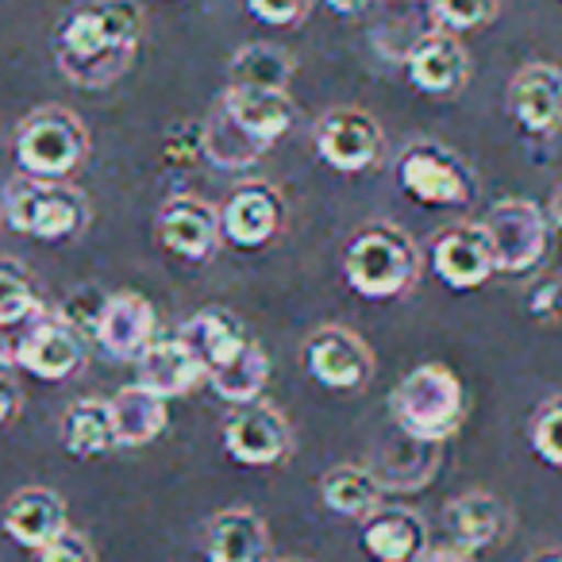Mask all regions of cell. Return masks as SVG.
Wrapping results in <instances>:
<instances>
[{"label": "cell", "instance_id": "1", "mask_svg": "<svg viewBox=\"0 0 562 562\" xmlns=\"http://www.w3.org/2000/svg\"><path fill=\"white\" fill-rule=\"evenodd\" d=\"M143 43L139 0H81L55 35L58 70L81 89H109L132 70Z\"/></svg>", "mask_w": 562, "mask_h": 562}, {"label": "cell", "instance_id": "2", "mask_svg": "<svg viewBox=\"0 0 562 562\" xmlns=\"http://www.w3.org/2000/svg\"><path fill=\"white\" fill-rule=\"evenodd\" d=\"M344 278L367 301L405 297L420 278V247L405 227L378 220L347 239Z\"/></svg>", "mask_w": 562, "mask_h": 562}, {"label": "cell", "instance_id": "3", "mask_svg": "<svg viewBox=\"0 0 562 562\" xmlns=\"http://www.w3.org/2000/svg\"><path fill=\"white\" fill-rule=\"evenodd\" d=\"M390 408L397 428L416 443H447L462 428L467 416V393L454 370L439 362H424L413 374L401 378V385L390 393Z\"/></svg>", "mask_w": 562, "mask_h": 562}, {"label": "cell", "instance_id": "4", "mask_svg": "<svg viewBox=\"0 0 562 562\" xmlns=\"http://www.w3.org/2000/svg\"><path fill=\"white\" fill-rule=\"evenodd\" d=\"M4 220L12 232L32 235L40 243H66L78 239L93 220V204L70 181L50 178H12L4 186Z\"/></svg>", "mask_w": 562, "mask_h": 562}, {"label": "cell", "instance_id": "5", "mask_svg": "<svg viewBox=\"0 0 562 562\" xmlns=\"http://www.w3.org/2000/svg\"><path fill=\"white\" fill-rule=\"evenodd\" d=\"M89 158V127L63 104H43L16 124V162L32 178L66 181Z\"/></svg>", "mask_w": 562, "mask_h": 562}, {"label": "cell", "instance_id": "6", "mask_svg": "<svg viewBox=\"0 0 562 562\" xmlns=\"http://www.w3.org/2000/svg\"><path fill=\"white\" fill-rule=\"evenodd\" d=\"M397 181L413 201L431 209H462L477 196V178L467 158L436 139H413L401 150Z\"/></svg>", "mask_w": 562, "mask_h": 562}, {"label": "cell", "instance_id": "7", "mask_svg": "<svg viewBox=\"0 0 562 562\" xmlns=\"http://www.w3.org/2000/svg\"><path fill=\"white\" fill-rule=\"evenodd\" d=\"M482 227L490 232L497 273H528L547 258L551 247V216L528 196H505L485 212Z\"/></svg>", "mask_w": 562, "mask_h": 562}, {"label": "cell", "instance_id": "8", "mask_svg": "<svg viewBox=\"0 0 562 562\" xmlns=\"http://www.w3.org/2000/svg\"><path fill=\"white\" fill-rule=\"evenodd\" d=\"M316 155L339 173H362L374 170L385 155V132L367 109L339 104L328 109L313 127Z\"/></svg>", "mask_w": 562, "mask_h": 562}, {"label": "cell", "instance_id": "9", "mask_svg": "<svg viewBox=\"0 0 562 562\" xmlns=\"http://www.w3.org/2000/svg\"><path fill=\"white\" fill-rule=\"evenodd\" d=\"M9 362H16L40 382H66L81 370L86 351H81L78 328L63 313H40L35 321H27L24 336L12 339Z\"/></svg>", "mask_w": 562, "mask_h": 562}, {"label": "cell", "instance_id": "10", "mask_svg": "<svg viewBox=\"0 0 562 562\" xmlns=\"http://www.w3.org/2000/svg\"><path fill=\"white\" fill-rule=\"evenodd\" d=\"M224 451L239 467H278L293 451V428L278 405H235V413L224 420Z\"/></svg>", "mask_w": 562, "mask_h": 562}, {"label": "cell", "instance_id": "11", "mask_svg": "<svg viewBox=\"0 0 562 562\" xmlns=\"http://www.w3.org/2000/svg\"><path fill=\"white\" fill-rule=\"evenodd\" d=\"M305 370L313 382L336 393H355L374 378V355H370L367 339L355 336L344 324H328L316 328L305 344Z\"/></svg>", "mask_w": 562, "mask_h": 562}, {"label": "cell", "instance_id": "12", "mask_svg": "<svg viewBox=\"0 0 562 562\" xmlns=\"http://www.w3.org/2000/svg\"><path fill=\"white\" fill-rule=\"evenodd\" d=\"M155 232L170 255L186 258V262H209L220 250L224 227H220V209L204 196L181 193L158 209Z\"/></svg>", "mask_w": 562, "mask_h": 562}, {"label": "cell", "instance_id": "13", "mask_svg": "<svg viewBox=\"0 0 562 562\" xmlns=\"http://www.w3.org/2000/svg\"><path fill=\"white\" fill-rule=\"evenodd\" d=\"M220 227L224 239L239 250H258L266 243H273L285 227V201L281 193L262 178L243 181L239 189H232V196L220 209Z\"/></svg>", "mask_w": 562, "mask_h": 562}, {"label": "cell", "instance_id": "14", "mask_svg": "<svg viewBox=\"0 0 562 562\" xmlns=\"http://www.w3.org/2000/svg\"><path fill=\"white\" fill-rule=\"evenodd\" d=\"M431 270L443 285L467 293L482 290L485 281L497 273V255H493L490 232L482 224H454L431 239Z\"/></svg>", "mask_w": 562, "mask_h": 562}, {"label": "cell", "instance_id": "15", "mask_svg": "<svg viewBox=\"0 0 562 562\" xmlns=\"http://www.w3.org/2000/svg\"><path fill=\"white\" fill-rule=\"evenodd\" d=\"M155 305L139 293H112L101 301L93 321V339L101 344V351L116 362L139 359L155 339Z\"/></svg>", "mask_w": 562, "mask_h": 562}, {"label": "cell", "instance_id": "16", "mask_svg": "<svg viewBox=\"0 0 562 562\" xmlns=\"http://www.w3.org/2000/svg\"><path fill=\"white\" fill-rule=\"evenodd\" d=\"M408 81L428 97H454L470 81V55L459 43V32H424L405 58Z\"/></svg>", "mask_w": 562, "mask_h": 562}, {"label": "cell", "instance_id": "17", "mask_svg": "<svg viewBox=\"0 0 562 562\" xmlns=\"http://www.w3.org/2000/svg\"><path fill=\"white\" fill-rule=\"evenodd\" d=\"M508 112L528 135L562 127V70L554 63H528L508 81Z\"/></svg>", "mask_w": 562, "mask_h": 562}, {"label": "cell", "instance_id": "18", "mask_svg": "<svg viewBox=\"0 0 562 562\" xmlns=\"http://www.w3.org/2000/svg\"><path fill=\"white\" fill-rule=\"evenodd\" d=\"M0 528L16 547L27 551H40L55 536H63L70 528V516H66V501L58 497L47 485H27L16 490L4 501V513H0Z\"/></svg>", "mask_w": 562, "mask_h": 562}, {"label": "cell", "instance_id": "19", "mask_svg": "<svg viewBox=\"0 0 562 562\" xmlns=\"http://www.w3.org/2000/svg\"><path fill=\"white\" fill-rule=\"evenodd\" d=\"M220 109L262 147H273L281 135L297 124V104L285 89H255V86H227L220 97Z\"/></svg>", "mask_w": 562, "mask_h": 562}, {"label": "cell", "instance_id": "20", "mask_svg": "<svg viewBox=\"0 0 562 562\" xmlns=\"http://www.w3.org/2000/svg\"><path fill=\"white\" fill-rule=\"evenodd\" d=\"M362 547L374 562H416L428 551V524L405 505H378L362 520Z\"/></svg>", "mask_w": 562, "mask_h": 562}, {"label": "cell", "instance_id": "21", "mask_svg": "<svg viewBox=\"0 0 562 562\" xmlns=\"http://www.w3.org/2000/svg\"><path fill=\"white\" fill-rule=\"evenodd\" d=\"M135 367H139V385H147L150 393H158L166 401L189 397L209 378V367L196 359L193 347L181 336L150 339V347L135 359Z\"/></svg>", "mask_w": 562, "mask_h": 562}, {"label": "cell", "instance_id": "22", "mask_svg": "<svg viewBox=\"0 0 562 562\" xmlns=\"http://www.w3.org/2000/svg\"><path fill=\"white\" fill-rule=\"evenodd\" d=\"M209 562H266L270 559V531L255 508H220L204 539Z\"/></svg>", "mask_w": 562, "mask_h": 562}, {"label": "cell", "instance_id": "23", "mask_svg": "<svg viewBox=\"0 0 562 562\" xmlns=\"http://www.w3.org/2000/svg\"><path fill=\"white\" fill-rule=\"evenodd\" d=\"M447 531H451L454 547H462V551H485V547L505 539L508 508L485 490L459 493L447 505Z\"/></svg>", "mask_w": 562, "mask_h": 562}, {"label": "cell", "instance_id": "24", "mask_svg": "<svg viewBox=\"0 0 562 562\" xmlns=\"http://www.w3.org/2000/svg\"><path fill=\"white\" fill-rule=\"evenodd\" d=\"M178 336L193 347V355L209 367V374L250 344L243 321L235 313H227V308H201L196 316H189Z\"/></svg>", "mask_w": 562, "mask_h": 562}, {"label": "cell", "instance_id": "25", "mask_svg": "<svg viewBox=\"0 0 562 562\" xmlns=\"http://www.w3.org/2000/svg\"><path fill=\"white\" fill-rule=\"evenodd\" d=\"M63 447L74 459H101L116 451V420H112V401L81 397L63 413Z\"/></svg>", "mask_w": 562, "mask_h": 562}, {"label": "cell", "instance_id": "26", "mask_svg": "<svg viewBox=\"0 0 562 562\" xmlns=\"http://www.w3.org/2000/svg\"><path fill=\"white\" fill-rule=\"evenodd\" d=\"M112 420H116V443L120 447H147L166 431V397L150 393L147 385H127L112 397Z\"/></svg>", "mask_w": 562, "mask_h": 562}, {"label": "cell", "instance_id": "27", "mask_svg": "<svg viewBox=\"0 0 562 562\" xmlns=\"http://www.w3.org/2000/svg\"><path fill=\"white\" fill-rule=\"evenodd\" d=\"M321 501L328 513L347 516V520H367L378 505H382V482L374 470L355 467V462H339L324 474Z\"/></svg>", "mask_w": 562, "mask_h": 562}, {"label": "cell", "instance_id": "28", "mask_svg": "<svg viewBox=\"0 0 562 562\" xmlns=\"http://www.w3.org/2000/svg\"><path fill=\"white\" fill-rule=\"evenodd\" d=\"M297 70L293 55L278 43H247L227 63V86H255V89H285Z\"/></svg>", "mask_w": 562, "mask_h": 562}, {"label": "cell", "instance_id": "29", "mask_svg": "<svg viewBox=\"0 0 562 562\" xmlns=\"http://www.w3.org/2000/svg\"><path fill=\"white\" fill-rule=\"evenodd\" d=\"M209 378H212L216 397L232 401V405H250V401L262 397L266 382H270V359H266L262 347L250 339L239 355H232V359L212 370Z\"/></svg>", "mask_w": 562, "mask_h": 562}, {"label": "cell", "instance_id": "30", "mask_svg": "<svg viewBox=\"0 0 562 562\" xmlns=\"http://www.w3.org/2000/svg\"><path fill=\"white\" fill-rule=\"evenodd\" d=\"M201 139H204V158H209L212 166H220V170H243V166H250L255 158L266 155L262 143L250 139L220 104L201 124Z\"/></svg>", "mask_w": 562, "mask_h": 562}, {"label": "cell", "instance_id": "31", "mask_svg": "<svg viewBox=\"0 0 562 562\" xmlns=\"http://www.w3.org/2000/svg\"><path fill=\"white\" fill-rule=\"evenodd\" d=\"M40 313L47 308H43L32 273L16 258H0V328H16V324L35 321Z\"/></svg>", "mask_w": 562, "mask_h": 562}, {"label": "cell", "instance_id": "32", "mask_svg": "<svg viewBox=\"0 0 562 562\" xmlns=\"http://www.w3.org/2000/svg\"><path fill=\"white\" fill-rule=\"evenodd\" d=\"M428 9L447 32H474L497 20L501 0H428Z\"/></svg>", "mask_w": 562, "mask_h": 562}, {"label": "cell", "instance_id": "33", "mask_svg": "<svg viewBox=\"0 0 562 562\" xmlns=\"http://www.w3.org/2000/svg\"><path fill=\"white\" fill-rule=\"evenodd\" d=\"M531 447L543 462L562 467V393L536 408L531 416Z\"/></svg>", "mask_w": 562, "mask_h": 562}, {"label": "cell", "instance_id": "34", "mask_svg": "<svg viewBox=\"0 0 562 562\" xmlns=\"http://www.w3.org/2000/svg\"><path fill=\"white\" fill-rule=\"evenodd\" d=\"M316 0H247V9L255 12L262 24L273 27H297L308 20Z\"/></svg>", "mask_w": 562, "mask_h": 562}, {"label": "cell", "instance_id": "35", "mask_svg": "<svg viewBox=\"0 0 562 562\" xmlns=\"http://www.w3.org/2000/svg\"><path fill=\"white\" fill-rule=\"evenodd\" d=\"M35 554H40V562H97V551H93V543H89V536H81V531H74V528H66L63 536H55Z\"/></svg>", "mask_w": 562, "mask_h": 562}, {"label": "cell", "instance_id": "36", "mask_svg": "<svg viewBox=\"0 0 562 562\" xmlns=\"http://www.w3.org/2000/svg\"><path fill=\"white\" fill-rule=\"evenodd\" d=\"M528 313L536 321H562V278L539 281L536 290L528 293Z\"/></svg>", "mask_w": 562, "mask_h": 562}, {"label": "cell", "instance_id": "37", "mask_svg": "<svg viewBox=\"0 0 562 562\" xmlns=\"http://www.w3.org/2000/svg\"><path fill=\"white\" fill-rule=\"evenodd\" d=\"M20 408H24V390H20V382H12L9 374H0V428H9L20 416Z\"/></svg>", "mask_w": 562, "mask_h": 562}, {"label": "cell", "instance_id": "38", "mask_svg": "<svg viewBox=\"0 0 562 562\" xmlns=\"http://www.w3.org/2000/svg\"><path fill=\"white\" fill-rule=\"evenodd\" d=\"M416 562H474V559L462 547H428Z\"/></svg>", "mask_w": 562, "mask_h": 562}, {"label": "cell", "instance_id": "39", "mask_svg": "<svg viewBox=\"0 0 562 562\" xmlns=\"http://www.w3.org/2000/svg\"><path fill=\"white\" fill-rule=\"evenodd\" d=\"M328 9L339 12V16H359V12L370 9V0H328Z\"/></svg>", "mask_w": 562, "mask_h": 562}, {"label": "cell", "instance_id": "40", "mask_svg": "<svg viewBox=\"0 0 562 562\" xmlns=\"http://www.w3.org/2000/svg\"><path fill=\"white\" fill-rule=\"evenodd\" d=\"M547 216H551V227L562 235V186L554 189V196H551V209H547Z\"/></svg>", "mask_w": 562, "mask_h": 562}, {"label": "cell", "instance_id": "41", "mask_svg": "<svg viewBox=\"0 0 562 562\" xmlns=\"http://www.w3.org/2000/svg\"><path fill=\"white\" fill-rule=\"evenodd\" d=\"M531 562H562V551H551V554H539V559H531Z\"/></svg>", "mask_w": 562, "mask_h": 562}, {"label": "cell", "instance_id": "42", "mask_svg": "<svg viewBox=\"0 0 562 562\" xmlns=\"http://www.w3.org/2000/svg\"><path fill=\"white\" fill-rule=\"evenodd\" d=\"M266 562H305V559H266Z\"/></svg>", "mask_w": 562, "mask_h": 562}]
</instances>
